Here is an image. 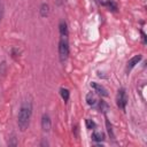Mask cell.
<instances>
[{"instance_id":"cell-8","label":"cell","mask_w":147,"mask_h":147,"mask_svg":"<svg viewBox=\"0 0 147 147\" xmlns=\"http://www.w3.org/2000/svg\"><path fill=\"white\" fill-rule=\"evenodd\" d=\"M86 102H87L88 106H91V107H95V106L98 105L99 101H98L95 94L91 92V93H87V95H86Z\"/></svg>"},{"instance_id":"cell-4","label":"cell","mask_w":147,"mask_h":147,"mask_svg":"<svg viewBox=\"0 0 147 147\" xmlns=\"http://www.w3.org/2000/svg\"><path fill=\"white\" fill-rule=\"evenodd\" d=\"M141 59H142V55H140V54L134 55L133 57H131V59L127 61V63H126V72H130V71L141 61Z\"/></svg>"},{"instance_id":"cell-13","label":"cell","mask_w":147,"mask_h":147,"mask_svg":"<svg viewBox=\"0 0 147 147\" xmlns=\"http://www.w3.org/2000/svg\"><path fill=\"white\" fill-rule=\"evenodd\" d=\"M85 123H86V126H87V129H90V130H92V129H94V127L96 126V125H95V123H94L92 119H88V118L85 121Z\"/></svg>"},{"instance_id":"cell-7","label":"cell","mask_w":147,"mask_h":147,"mask_svg":"<svg viewBox=\"0 0 147 147\" xmlns=\"http://www.w3.org/2000/svg\"><path fill=\"white\" fill-rule=\"evenodd\" d=\"M59 30H60V34L62 38H67L68 34H69V31H68V25L64 21H61L60 24H59Z\"/></svg>"},{"instance_id":"cell-11","label":"cell","mask_w":147,"mask_h":147,"mask_svg":"<svg viewBox=\"0 0 147 147\" xmlns=\"http://www.w3.org/2000/svg\"><path fill=\"white\" fill-rule=\"evenodd\" d=\"M60 94H61V98L64 100V102H67L69 100V96H70V92L68 88H60Z\"/></svg>"},{"instance_id":"cell-15","label":"cell","mask_w":147,"mask_h":147,"mask_svg":"<svg viewBox=\"0 0 147 147\" xmlns=\"http://www.w3.org/2000/svg\"><path fill=\"white\" fill-rule=\"evenodd\" d=\"M141 32V38H142V44H146V34H145V32L141 30L140 31Z\"/></svg>"},{"instance_id":"cell-2","label":"cell","mask_w":147,"mask_h":147,"mask_svg":"<svg viewBox=\"0 0 147 147\" xmlns=\"http://www.w3.org/2000/svg\"><path fill=\"white\" fill-rule=\"evenodd\" d=\"M69 44L65 38H61L60 42H59V57H60V61L62 63H64L68 57H69Z\"/></svg>"},{"instance_id":"cell-3","label":"cell","mask_w":147,"mask_h":147,"mask_svg":"<svg viewBox=\"0 0 147 147\" xmlns=\"http://www.w3.org/2000/svg\"><path fill=\"white\" fill-rule=\"evenodd\" d=\"M116 103L117 107L122 110H125V107L127 105V96H126V92L124 88H119L117 92V98H116Z\"/></svg>"},{"instance_id":"cell-5","label":"cell","mask_w":147,"mask_h":147,"mask_svg":"<svg viewBox=\"0 0 147 147\" xmlns=\"http://www.w3.org/2000/svg\"><path fill=\"white\" fill-rule=\"evenodd\" d=\"M52 126V122H51V117L48 116V114H44L41 117V129L45 132H48L51 130Z\"/></svg>"},{"instance_id":"cell-6","label":"cell","mask_w":147,"mask_h":147,"mask_svg":"<svg viewBox=\"0 0 147 147\" xmlns=\"http://www.w3.org/2000/svg\"><path fill=\"white\" fill-rule=\"evenodd\" d=\"M91 87L94 90V92H96V93H98V94H100L101 96H107V95H108L107 90H106L102 85H100V84H98V83L92 82V83H91Z\"/></svg>"},{"instance_id":"cell-1","label":"cell","mask_w":147,"mask_h":147,"mask_svg":"<svg viewBox=\"0 0 147 147\" xmlns=\"http://www.w3.org/2000/svg\"><path fill=\"white\" fill-rule=\"evenodd\" d=\"M31 116H32V102L25 100L21 105L17 115V125L21 131H25L29 127Z\"/></svg>"},{"instance_id":"cell-9","label":"cell","mask_w":147,"mask_h":147,"mask_svg":"<svg viewBox=\"0 0 147 147\" xmlns=\"http://www.w3.org/2000/svg\"><path fill=\"white\" fill-rule=\"evenodd\" d=\"M92 140L95 141V142H101L105 140V134L100 131H95L92 133Z\"/></svg>"},{"instance_id":"cell-14","label":"cell","mask_w":147,"mask_h":147,"mask_svg":"<svg viewBox=\"0 0 147 147\" xmlns=\"http://www.w3.org/2000/svg\"><path fill=\"white\" fill-rule=\"evenodd\" d=\"M106 125H107V130H108V133L111 138H114V133H113V129H111V124H109V121L106 119Z\"/></svg>"},{"instance_id":"cell-10","label":"cell","mask_w":147,"mask_h":147,"mask_svg":"<svg viewBox=\"0 0 147 147\" xmlns=\"http://www.w3.org/2000/svg\"><path fill=\"white\" fill-rule=\"evenodd\" d=\"M39 11H40V16H41V17H47L48 14H49V6H48L47 3H42V5L40 6Z\"/></svg>"},{"instance_id":"cell-16","label":"cell","mask_w":147,"mask_h":147,"mask_svg":"<svg viewBox=\"0 0 147 147\" xmlns=\"http://www.w3.org/2000/svg\"><path fill=\"white\" fill-rule=\"evenodd\" d=\"M2 17H3V8L0 7V21L2 20Z\"/></svg>"},{"instance_id":"cell-12","label":"cell","mask_w":147,"mask_h":147,"mask_svg":"<svg viewBox=\"0 0 147 147\" xmlns=\"http://www.w3.org/2000/svg\"><path fill=\"white\" fill-rule=\"evenodd\" d=\"M106 6H107L111 11H116V10H117V6H116V3H115L113 0H108V1L106 2Z\"/></svg>"}]
</instances>
